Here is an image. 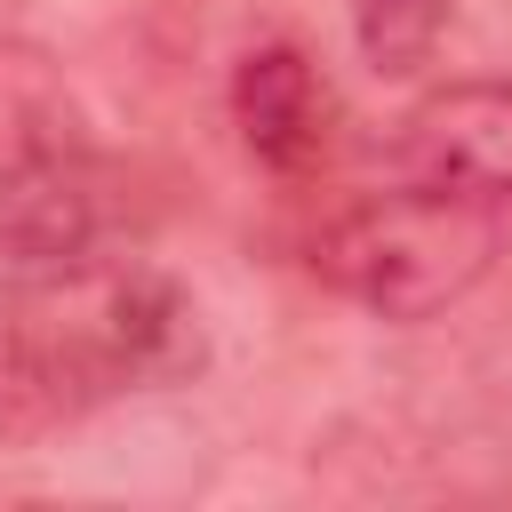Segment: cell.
<instances>
[{"label": "cell", "instance_id": "cell-1", "mask_svg": "<svg viewBox=\"0 0 512 512\" xmlns=\"http://www.w3.org/2000/svg\"><path fill=\"white\" fill-rule=\"evenodd\" d=\"M200 368L192 296L104 240L48 264H0V408L80 416L120 392H152Z\"/></svg>", "mask_w": 512, "mask_h": 512}, {"label": "cell", "instance_id": "cell-2", "mask_svg": "<svg viewBox=\"0 0 512 512\" xmlns=\"http://www.w3.org/2000/svg\"><path fill=\"white\" fill-rule=\"evenodd\" d=\"M488 264H496V208L408 176L344 200L312 232V272L376 320H432L456 296H472Z\"/></svg>", "mask_w": 512, "mask_h": 512}, {"label": "cell", "instance_id": "cell-3", "mask_svg": "<svg viewBox=\"0 0 512 512\" xmlns=\"http://www.w3.org/2000/svg\"><path fill=\"white\" fill-rule=\"evenodd\" d=\"M392 176L504 208L512 200V80H440L392 128Z\"/></svg>", "mask_w": 512, "mask_h": 512}, {"label": "cell", "instance_id": "cell-4", "mask_svg": "<svg viewBox=\"0 0 512 512\" xmlns=\"http://www.w3.org/2000/svg\"><path fill=\"white\" fill-rule=\"evenodd\" d=\"M232 128L248 144V160L280 184H312L336 160V128L344 104L328 88V72L296 48V40H264L232 64Z\"/></svg>", "mask_w": 512, "mask_h": 512}, {"label": "cell", "instance_id": "cell-5", "mask_svg": "<svg viewBox=\"0 0 512 512\" xmlns=\"http://www.w3.org/2000/svg\"><path fill=\"white\" fill-rule=\"evenodd\" d=\"M456 0H352V40L376 80H416L448 32Z\"/></svg>", "mask_w": 512, "mask_h": 512}]
</instances>
